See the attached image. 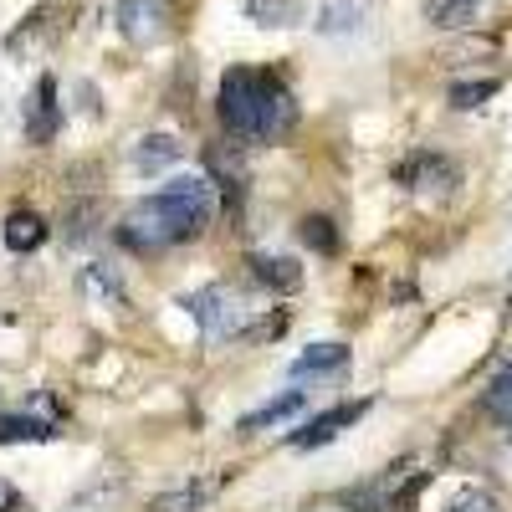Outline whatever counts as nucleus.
Here are the masks:
<instances>
[{"mask_svg":"<svg viewBox=\"0 0 512 512\" xmlns=\"http://www.w3.org/2000/svg\"><path fill=\"white\" fill-rule=\"evenodd\" d=\"M216 113L226 123V134L241 144H277L287 128L297 123V103L282 82L262 67H231L221 77Z\"/></svg>","mask_w":512,"mask_h":512,"instance_id":"obj_1","label":"nucleus"},{"mask_svg":"<svg viewBox=\"0 0 512 512\" xmlns=\"http://www.w3.org/2000/svg\"><path fill=\"white\" fill-rule=\"evenodd\" d=\"M205 226L190 216V210L169 195V190H159V195H149V200H139V205H128V216L118 221V241L128 246V251H164V246H185V241H195Z\"/></svg>","mask_w":512,"mask_h":512,"instance_id":"obj_2","label":"nucleus"},{"mask_svg":"<svg viewBox=\"0 0 512 512\" xmlns=\"http://www.w3.org/2000/svg\"><path fill=\"white\" fill-rule=\"evenodd\" d=\"M185 308L210 333V344H226V338H236L246 328V308H241V297L231 287H200V292L185 297Z\"/></svg>","mask_w":512,"mask_h":512,"instance_id":"obj_3","label":"nucleus"},{"mask_svg":"<svg viewBox=\"0 0 512 512\" xmlns=\"http://www.w3.org/2000/svg\"><path fill=\"white\" fill-rule=\"evenodd\" d=\"M164 21H169L164 0H123L118 6V31L128 41H139V47H149V41L164 36Z\"/></svg>","mask_w":512,"mask_h":512,"instance_id":"obj_4","label":"nucleus"},{"mask_svg":"<svg viewBox=\"0 0 512 512\" xmlns=\"http://www.w3.org/2000/svg\"><path fill=\"white\" fill-rule=\"evenodd\" d=\"M205 164H210V180H216V190L226 195V210L231 216H241V190H246V164L236 149L216 144V149H205Z\"/></svg>","mask_w":512,"mask_h":512,"instance_id":"obj_5","label":"nucleus"},{"mask_svg":"<svg viewBox=\"0 0 512 512\" xmlns=\"http://www.w3.org/2000/svg\"><path fill=\"white\" fill-rule=\"evenodd\" d=\"M57 128H62V113H57V82L52 77H41L36 82V93L26 103V139L31 144H47L57 139Z\"/></svg>","mask_w":512,"mask_h":512,"instance_id":"obj_6","label":"nucleus"},{"mask_svg":"<svg viewBox=\"0 0 512 512\" xmlns=\"http://www.w3.org/2000/svg\"><path fill=\"white\" fill-rule=\"evenodd\" d=\"M169 195H175L190 216L200 221V226H216V216H221V190H216V180H195V175H180V180H169L164 185Z\"/></svg>","mask_w":512,"mask_h":512,"instance_id":"obj_7","label":"nucleus"},{"mask_svg":"<svg viewBox=\"0 0 512 512\" xmlns=\"http://www.w3.org/2000/svg\"><path fill=\"white\" fill-rule=\"evenodd\" d=\"M364 410H369L364 400H359V405H338V410L318 415V420L308 425V431H297V436H292V446H297V451H313V446H328V441H333L338 431H344V425H354V420H359Z\"/></svg>","mask_w":512,"mask_h":512,"instance_id":"obj_8","label":"nucleus"},{"mask_svg":"<svg viewBox=\"0 0 512 512\" xmlns=\"http://www.w3.org/2000/svg\"><path fill=\"white\" fill-rule=\"evenodd\" d=\"M251 277L262 282V287H272V292H297L303 287V267L292 262V256H251Z\"/></svg>","mask_w":512,"mask_h":512,"instance_id":"obj_9","label":"nucleus"},{"mask_svg":"<svg viewBox=\"0 0 512 512\" xmlns=\"http://www.w3.org/2000/svg\"><path fill=\"white\" fill-rule=\"evenodd\" d=\"M308 405V395L303 390H287V395H277L272 405H262V410H251V415H241V425L236 431L241 436H256V431H267V425H282V420H292L297 410Z\"/></svg>","mask_w":512,"mask_h":512,"instance_id":"obj_10","label":"nucleus"},{"mask_svg":"<svg viewBox=\"0 0 512 512\" xmlns=\"http://www.w3.org/2000/svg\"><path fill=\"white\" fill-rule=\"evenodd\" d=\"M400 185H410V190H431V185H456V169L441 159V154H420V159H410V164H400Z\"/></svg>","mask_w":512,"mask_h":512,"instance_id":"obj_11","label":"nucleus"},{"mask_svg":"<svg viewBox=\"0 0 512 512\" xmlns=\"http://www.w3.org/2000/svg\"><path fill=\"white\" fill-rule=\"evenodd\" d=\"M349 364V349L344 344H308L303 354L292 359V379H313V374H333V369H344Z\"/></svg>","mask_w":512,"mask_h":512,"instance_id":"obj_12","label":"nucleus"},{"mask_svg":"<svg viewBox=\"0 0 512 512\" xmlns=\"http://www.w3.org/2000/svg\"><path fill=\"white\" fill-rule=\"evenodd\" d=\"M216 492H221V482L200 477V482H185V487H175V492H159V497L149 502V512H195V507H205Z\"/></svg>","mask_w":512,"mask_h":512,"instance_id":"obj_13","label":"nucleus"},{"mask_svg":"<svg viewBox=\"0 0 512 512\" xmlns=\"http://www.w3.org/2000/svg\"><path fill=\"white\" fill-rule=\"evenodd\" d=\"M0 236H6L11 251H36L41 241H47V221H41L36 210H11L6 226H0Z\"/></svg>","mask_w":512,"mask_h":512,"instance_id":"obj_14","label":"nucleus"},{"mask_svg":"<svg viewBox=\"0 0 512 512\" xmlns=\"http://www.w3.org/2000/svg\"><path fill=\"white\" fill-rule=\"evenodd\" d=\"M57 425L41 420V415H0V446H16V441H52Z\"/></svg>","mask_w":512,"mask_h":512,"instance_id":"obj_15","label":"nucleus"},{"mask_svg":"<svg viewBox=\"0 0 512 512\" xmlns=\"http://www.w3.org/2000/svg\"><path fill=\"white\" fill-rule=\"evenodd\" d=\"M175 159H180V139L175 134H149L139 144V154H134V164L144 169V175H159V169H169Z\"/></svg>","mask_w":512,"mask_h":512,"instance_id":"obj_16","label":"nucleus"},{"mask_svg":"<svg viewBox=\"0 0 512 512\" xmlns=\"http://www.w3.org/2000/svg\"><path fill=\"white\" fill-rule=\"evenodd\" d=\"M256 26H292L303 21V0H241Z\"/></svg>","mask_w":512,"mask_h":512,"instance_id":"obj_17","label":"nucleus"},{"mask_svg":"<svg viewBox=\"0 0 512 512\" xmlns=\"http://www.w3.org/2000/svg\"><path fill=\"white\" fill-rule=\"evenodd\" d=\"M482 405H487V415H492L497 425H512V369H502V374L487 384Z\"/></svg>","mask_w":512,"mask_h":512,"instance_id":"obj_18","label":"nucleus"},{"mask_svg":"<svg viewBox=\"0 0 512 512\" xmlns=\"http://www.w3.org/2000/svg\"><path fill=\"white\" fill-rule=\"evenodd\" d=\"M297 231H303V241H308L313 251H323V256H333V251H338V231H333V221H328V216H308Z\"/></svg>","mask_w":512,"mask_h":512,"instance_id":"obj_19","label":"nucleus"},{"mask_svg":"<svg viewBox=\"0 0 512 512\" xmlns=\"http://www.w3.org/2000/svg\"><path fill=\"white\" fill-rule=\"evenodd\" d=\"M497 93V82H456L451 88V108H482Z\"/></svg>","mask_w":512,"mask_h":512,"instance_id":"obj_20","label":"nucleus"},{"mask_svg":"<svg viewBox=\"0 0 512 512\" xmlns=\"http://www.w3.org/2000/svg\"><path fill=\"white\" fill-rule=\"evenodd\" d=\"M82 292H93V297H113V303H118V282H113V272L103 267V262H93L88 272H82Z\"/></svg>","mask_w":512,"mask_h":512,"instance_id":"obj_21","label":"nucleus"},{"mask_svg":"<svg viewBox=\"0 0 512 512\" xmlns=\"http://www.w3.org/2000/svg\"><path fill=\"white\" fill-rule=\"evenodd\" d=\"M359 26V6H328L323 16H318V31H354Z\"/></svg>","mask_w":512,"mask_h":512,"instance_id":"obj_22","label":"nucleus"},{"mask_svg":"<svg viewBox=\"0 0 512 512\" xmlns=\"http://www.w3.org/2000/svg\"><path fill=\"white\" fill-rule=\"evenodd\" d=\"M446 512H497V502H492L487 492H461Z\"/></svg>","mask_w":512,"mask_h":512,"instance_id":"obj_23","label":"nucleus"},{"mask_svg":"<svg viewBox=\"0 0 512 512\" xmlns=\"http://www.w3.org/2000/svg\"><path fill=\"white\" fill-rule=\"evenodd\" d=\"M16 502H21V497H16V492H11V487H6V492H0V512H11V507H16Z\"/></svg>","mask_w":512,"mask_h":512,"instance_id":"obj_24","label":"nucleus"}]
</instances>
